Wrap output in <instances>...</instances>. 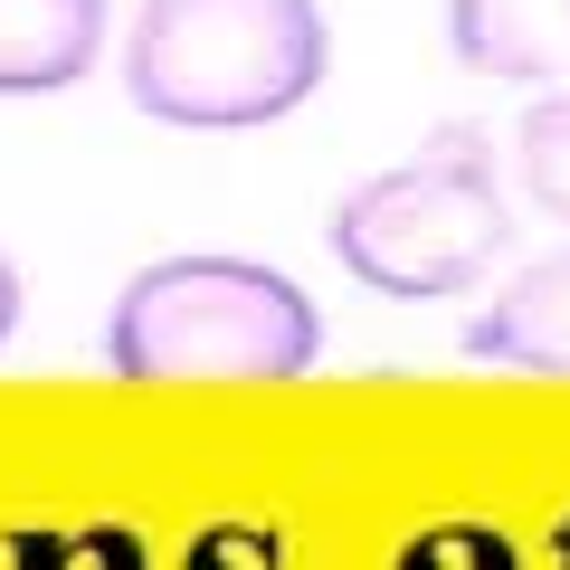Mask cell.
<instances>
[{
    "instance_id": "obj_3",
    "label": "cell",
    "mask_w": 570,
    "mask_h": 570,
    "mask_svg": "<svg viewBox=\"0 0 570 570\" xmlns=\"http://www.w3.org/2000/svg\"><path fill=\"white\" fill-rule=\"evenodd\" d=\"M513 200L475 124H438L400 171H371L333 209V257L390 305H448L504 257Z\"/></svg>"
},
{
    "instance_id": "obj_2",
    "label": "cell",
    "mask_w": 570,
    "mask_h": 570,
    "mask_svg": "<svg viewBox=\"0 0 570 570\" xmlns=\"http://www.w3.org/2000/svg\"><path fill=\"white\" fill-rule=\"evenodd\" d=\"M314 352V295L257 257H163L105 314V362L124 381H295Z\"/></svg>"
},
{
    "instance_id": "obj_8",
    "label": "cell",
    "mask_w": 570,
    "mask_h": 570,
    "mask_svg": "<svg viewBox=\"0 0 570 570\" xmlns=\"http://www.w3.org/2000/svg\"><path fill=\"white\" fill-rule=\"evenodd\" d=\"M20 333V266H10V247H0V343Z\"/></svg>"
},
{
    "instance_id": "obj_7",
    "label": "cell",
    "mask_w": 570,
    "mask_h": 570,
    "mask_svg": "<svg viewBox=\"0 0 570 570\" xmlns=\"http://www.w3.org/2000/svg\"><path fill=\"white\" fill-rule=\"evenodd\" d=\"M513 171H523V200L570 219V96H542L513 124Z\"/></svg>"
},
{
    "instance_id": "obj_5",
    "label": "cell",
    "mask_w": 570,
    "mask_h": 570,
    "mask_svg": "<svg viewBox=\"0 0 570 570\" xmlns=\"http://www.w3.org/2000/svg\"><path fill=\"white\" fill-rule=\"evenodd\" d=\"M448 58L475 77H570V0H448Z\"/></svg>"
},
{
    "instance_id": "obj_4",
    "label": "cell",
    "mask_w": 570,
    "mask_h": 570,
    "mask_svg": "<svg viewBox=\"0 0 570 570\" xmlns=\"http://www.w3.org/2000/svg\"><path fill=\"white\" fill-rule=\"evenodd\" d=\"M466 352H475V362H494V371H542V381H570V247L513 266L504 295L466 324Z\"/></svg>"
},
{
    "instance_id": "obj_1",
    "label": "cell",
    "mask_w": 570,
    "mask_h": 570,
    "mask_svg": "<svg viewBox=\"0 0 570 570\" xmlns=\"http://www.w3.org/2000/svg\"><path fill=\"white\" fill-rule=\"evenodd\" d=\"M333 39L314 0H142L124 96L171 134H247L324 86Z\"/></svg>"
},
{
    "instance_id": "obj_6",
    "label": "cell",
    "mask_w": 570,
    "mask_h": 570,
    "mask_svg": "<svg viewBox=\"0 0 570 570\" xmlns=\"http://www.w3.org/2000/svg\"><path fill=\"white\" fill-rule=\"evenodd\" d=\"M105 0H0V96H58L96 67Z\"/></svg>"
}]
</instances>
